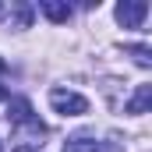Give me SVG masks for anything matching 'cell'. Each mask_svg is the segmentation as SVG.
Returning a JSON list of instances; mask_svg holds the SVG:
<instances>
[{"label": "cell", "mask_w": 152, "mask_h": 152, "mask_svg": "<svg viewBox=\"0 0 152 152\" xmlns=\"http://www.w3.org/2000/svg\"><path fill=\"white\" fill-rule=\"evenodd\" d=\"M131 57L142 64V67H149L152 64V57H149V46H131Z\"/></svg>", "instance_id": "7"}, {"label": "cell", "mask_w": 152, "mask_h": 152, "mask_svg": "<svg viewBox=\"0 0 152 152\" xmlns=\"http://www.w3.org/2000/svg\"><path fill=\"white\" fill-rule=\"evenodd\" d=\"M4 71H7V64H4V60H0V75H4Z\"/></svg>", "instance_id": "9"}, {"label": "cell", "mask_w": 152, "mask_h": 152, "mask_svg": "<svg viewBox=\"0 0 152 152\" xmlns=\"http://www.w3.org/2000/svg\"><path fill=\"white\" fill-rule=\"evenodd\" d=\"M7 120L18 127V124H28L32 120V103L28 99H11L7 103Z\"/></svg>", "instance_id": "3"}, {"label": "cell", "mask_w": 152, "mask_h": 152, "mask_svg": "<svg viewBox=\"0 0 152 152\" xmlns=\"http://www.w3.org/2000/svg\"><path fill=\"white\" fill-rule=\"evenodd\" d=\"M152 103V85H138V92L131 96V103H127V113H145Z\"/></svg>", "instance_id": "4"}, {"label": "cell", "mask_w": 152, "mask_h": 152, "mask_svg": "<svg viewBox=\"0 0 152 152\" xmlns=\"http://www.w3.org/2000/svg\"><path fill=\"white\" fill-rule=\"evenodd\" d=\"M39 7H42V14H46L50 21H57V25L71 18V7H67V4H57V0H42Z\"/></svg>", "instance_id": "5"}, {"label": "cell", "mask_w": 152, "mask_h": 152, "mask_svg": "<svg viewBox=\"0 0 152 152\" xmlns=\"http://www.w3.org/2000/svg\"><path fill=\"white\" fill-rule=\"evenodd\" d=\"M117 21L124 25V28H142V21H145V14H149V4L145 0H124V4H117Z\"/></svg>", "instance_id": "2"}, {"label": "cell", "mask_w": 152, "mask_h": 152, "mask_svg": "<svg viewBox=\"0 0 152 152\" xmlns=\"http://www.w3.org/2000/svg\"><path fill=\"white\" fill-rule=\"evenodd\" d=\"M64 152H99V142H92V138H71Z\"/></svg>", "instance_id": "6"}, {"label": "cell", "mask_w": 152, "mask_h": 152, "mask_svg": "<svg viewBox=\"0 0 152 152\" xmlns=\"http://www.w3.org/2000/svg\"><path fill=\"white\" fill-rule=\"evenodd\" d=\"M4 99H7V92H4V85H0V103H4Z\"/></svg>", "instance_id": "8"}, {"label": "cell", "mask_w": 152, "mask_h": 152, "mask_svg": "<svg viewBox=\"0 0 152 152\" xmlns=\"http://www.w3.org/2000/svg\"><path fill=\"white\" fill-rule=\"evenodd\" d=\"M50 106L60 117H81L88 113V99L78 96V92H67V88H50Z\"/></svg>", "instance_id": "1"}]
</instances>
